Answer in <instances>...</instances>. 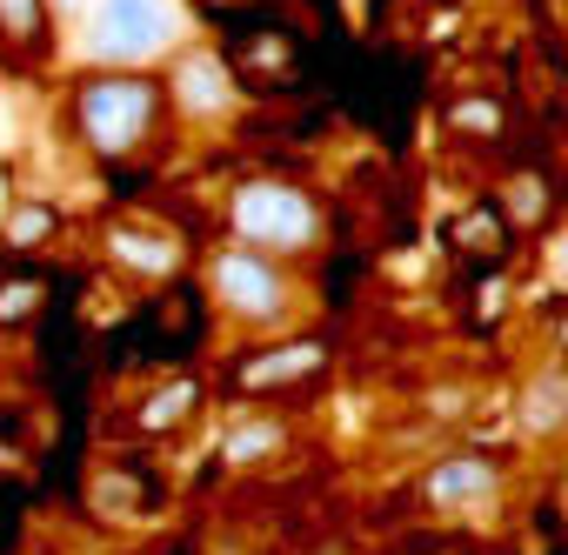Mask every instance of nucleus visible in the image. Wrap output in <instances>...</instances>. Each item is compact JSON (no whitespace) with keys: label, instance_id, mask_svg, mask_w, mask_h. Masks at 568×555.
Instances as JSON below:
<instances>
[{"label":"nucleus","instance_id":"f257e3e1","mask_svg":"<svg viewBox=\"0 0 568 555\" xmlns=\"http://www.w3.org/2000/svg\"><path fill=\"white\" fill-rule=\"evenodd\" d=\"M174 34H181L174 0H94L81 14L74 54L101 61V68H141V61H161L174 48Z\"/></svg>","mask_w":568,"mask_h":555},{"label":"nucleus","instance_id":"f03ea898","mask_svg":"<svg viewBox=\"0 0 568 555\" xmlns=\"http://www.w3.org/2000/svg\"><path fill=\"white\" fill-rule=\"evenodd\" d=\"M74 114L94 154H128L154 128V88L141 74H101L74 94Z\"/></svg>","mask_w":568,"mask_h":555},{"label":"nucleus","instance_id":"7ed1b4c3","mask_svg":"<svg viewBox=\"0 0 568 555\" xmlns=\"http://www.w3.org/2000/svg\"><path fill=\"white\" fill-rule=\"evenodd\" d=\"M234 234L247 248H302L315 234V208L295 194V188H274V181H254L234 194Z\"/></svg>","mask_w":568,"mask_h":555},{"label":"nucleus","instance_id":"20e7f679","mask_svg":"<svg viewBox=\"0 0 568 555\" xmlns=\"http://www.w3.org/2000/svg\"><path fill=\"white\" fill-rule=\"evenodd\" d=\"M214 295L234 309V315H247V322H274L281 309H288V282L261 261V254H247V248H227V254H214Z\"/></svg>","mask_w":568,"mask_h":555},{"label":"nucleus","instance_id":"39448f33","mask_svg":"<svg viewBox=\"0 0 568 555\" xmlns=\"http://www.w3.org/2000/svg\"><path fill=\"white\" fill-rule=\"evenodd\" d=\"M174 88H181V108L187 114H227V101H234V88H227V68L214 61V54H187L181 61V74H174Z\"/></svg>","mask_w":568,"mask_h":555},{"label":"nucleus","instance_id":"423d86ee","mask_svg":"<svg viewBox=\"0 0 568 555\" xmlns=\"http://www.w3.org/2000/svg\"><path fill=\"white\" fill-rule=\"evenodd\" d=\"M108 254H114L128 274H148V282L181 261V248H174L168 234H154V228H114V234H108Z\"/></svg>","mask_w":568,"mask_h":555},{"label":"nucleus","instance_id":"0eeeda50","mask_svg":"<svg viewBox=\"0 0 568 555\" xmlns=\"http://www.w3.org/2000/svg\"><path fill=\"white\" fill-rule=\"evenodd\" d=\"M322 362V349H308V342H295V349H274V355H254V362H241V389H274V382H302L308 369Z\"/></svg>","mask_w":568,"mask_h":555},{"label":"nucleus","instance_id":"6e6552de","mask_svg":"<svg viewBox=\"0 0 568 555\" xmlns=\"http://www.w3.org/2000/svg\"><path fill=\"white\" fill-rule=\"evenodd\" d=\"M194 402H201V389H194V382H168L161 395H148V402H141V428H154V435H161V428H174Z\"/></svg>","mask_w":568,"mask_h":555},{"label":"nucleus","instance_id":"1a4fd4ad","mask_svg":"<svg viewBox=\"0 0 568 555\" xmlns=\"http://www.w3.org/2000/svg\"><path fill=\"white\" fill-rule=\"evenodd\" d=\"M41 14H48V0H0V41L34 48L41 41Z\"/></svg>","mask_w":568,"mask_h":555},{"label":"nucleus","instance_id":"9d476101","mask_svg":"<svg viewBox=\"0 0 568 555\" xmlns=\"http://www.w3.org/2000/svg\"><path fill=\"white\" fill-rule=\"evenodd\" d=\"M488 488V468L481 462H448L442 475H435V495L442 502H462V495H481Z\"/></svg>","mask_w":568,"mask_h":555},{"label":"nucleus","instance_id":"9b49d317","mask_svg":"<svg viewBox=\"0 0 568 555\" xmlns=\"http://www.w3.org/2000/svg\"><path fill=\"white\" fill-rule=\"evenodd\" d=\"M48 228H54V214H48V208H34V201H28V208H21V214H14V221H8V241H14V248H28V241H41V234H48Z\"/></svg>","mask_w":568,"mask_h":555},{"label":"nucleus","instance_id":"f8f14e48","mask_svg":"<svg viewBox=\"0 0 568 555\" xmlns=\"http://www.w3.org/2000/svg\"><path fill=\"white\" fill-rule=\"evenodd\" d=\"M41 309V289L34 282H14V289H0V322H28Z\"/></svg>","mask_w":568,"mask_h":555},{"label":"nucleus","instance_id":"ddd939ff","mask_svg":"<svg viewBox=\"0 0 568 555\" xmlns=\"http://www.w3.org/2000/svg\"><path fill=\"white\" fill-rule=\"evenodd\" d=\"M267 442H274V428H241V435L227 442V462H247V455H261Z\"/></svg>","mask_w":568,"mask_h":555},{"label":"nucleus","instance_id":"4468645a","mask_svg":"<svg viewBox=\"0 0 568 555\" xmlns=\"http://www.w3.org/2000/svg\"><path fill=\"white\" fill-rule=\"evenodd\" d=\"M54 8H61V14H74V21H81V14H88V8H94V0H54Z\"/></svg>","mask_w":568,"mask_h":555},{"label":"nucleus","instance_id":"2eb2a0df","mask_svg":"<svg viewBox=\"0 0 568 555\" xmlns=\"http://www.w3.org/2000/svg\"><path fill=\"white\" fill-rule=\"evenodd\" d=\"M561 268H568V241H561Z\"/></svg>","mask_w":568,"mask_h":555}]
</instances>
